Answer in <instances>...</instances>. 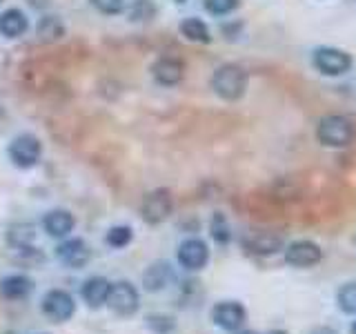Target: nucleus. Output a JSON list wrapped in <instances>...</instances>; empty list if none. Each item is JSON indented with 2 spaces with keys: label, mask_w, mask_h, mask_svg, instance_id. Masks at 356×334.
Segmentation results:
<instances>
[{
  "label": "nucleus",
  "mask_w": 356,
  "mask_h": 334,
  "mask_svg": "<svg viewBox=\"0 0 356 334\" xmlns=\"http://www.w3.org/2000/svg\"><path fill=\"white\" fill-rule=\"evenodd\" d=\"M74 225H76V218L67 209H51L49 214L42 218L44 232L54 239H67L74 232Z\"/></svg>",
  "instance_id": "nucleus-13"
},
{
  "label": "nucleus",
  "mask_w": 356,
  "mask_h": 334,
  "mask_svg": "<svg viewBox=\"0 0 356 334\" xmlns=\"http://www.w3.org/2000/svg\"><path fill=\"white\" fill-rule=\"evenodd\" d=\"M109 287L111 283L103 276H94L83 285V299L89 308H100L107 305V296H109Z\"/></svg>",
  "instance_id": "nucleus-16"
},
{
  "label": "nucleus",
  "mask_w": 356,
  "mask_h": 334,
  "mask_svg": "<svg viewBox=\"0 0 356 334\" xmlns=\"http://www.w3.org/2000/svg\"><path fill=\"white\" fill-rule=\"evenodd\" d=\"M65 33V27L58 16H42L38 22V36L42 40H56Z\"/></svg>",
  "instance_id": "nucleus-21"
},
{
  "label": "nucleus",
  "mask_w": 356,
  "mask_h": 334,
  "mask_svg": "<svg viewBox=\"0 0 356 334\" xmlns=\"http://www.w3.org/2000/svg\"><path fill=\"white\" fill-rule=\"evenodd\" d=\"M42 312L54 323H63L74 317L76 303H74L72 294L63 292V289H51V292H47L42 299Z\"/></svg>",
  "instance_id": "nucleus-8"
},
{
  "label": "nucleus",
  "mask_w": 356,
  "mask_h": 334,
  "mask_svg": "<svg viewBox=\"0 0 356 334\" xmlns=\"http://www.w3.org/2000/svg\"><path fill=\"white\" fill-rule=\"evenodd\" d=\"M312 334H337V332H334L332 328H316Z\"/></svg>",
  "instance_id": "nucleus-27"
},
{
  "label": "nucleus",
  "mask_w": 356,
  "mask_h": 334,
  "mask_svg": "<svg viewBox=\"0 0 356 334\" xmlns=\"http://www.w3.org/2000/svg\"><path fill=\"white\" fill-rule=\"evenodd\" d=\"M33 239H36V228H33L31 223H16V225H11L7 232V243L16 250L29 248Z\"/></svg>",
  "instance_id": "nucleus-19"
},
{
  "label": "nucleus",
  "mask_w": 356,
  "mask_h": 334,
  "mask_svg": "<svg viewBox=\"0 0 356 334\" xmlns=\"http://www.w3.org/2000/svg\"><path fill=\"white\" fill-rule=\"evenodd\" d=\"M211 89L222 100H238L248 89V74L238 65H220L211 76Z\"/></svg>",
  "instance_id": "nucleus-1"
},
{
  "label": "nucleus",
  "mask_w": 356,
  "mask_h": 334,
  "mask_svg": "<svg viewBox=\"0 0 356 334\" xmlns=\"http://www.w3.org/2000/svg\"><path fill=\"white\" fill-rule=\"evenodd\" d=\"M245 317H248V312H245V308L238 301H220V303H216L214 310H211V321L225 332L241 330Z\"/></svg>",
  "instance_id": "nucleus-7"
},
{
  "label": "nucleus",
  "mask_w": 356,
  "mask_h": 334,
  "mask_svg": "<svg viewBox=\"0 0 356 334\" xmlns=\"http://www.w3.org/2000/svg\"><path fill=\"white\" fill-rule=\"evenodd\" d=\"M209 230H211V237H214V241H216V243H220V245L229 243L232 232H229V225H227V218L222 216L220 212H216V214L211 216Z\"/></svg>",
  "instance_id": "nucleus-23"
},
{
  "label": "nucleus",
  "mask_w": 356,
  "mask_h": 334,
  "mask_svg": "<svg viewBox=\"0 0 356 334\" xmlns=\"http://www.w3.org/2000/svg\"><path fill=\"white\" fill-rule=\"evenodd\" d=\"M0 3H3V0H0Z\"/></svg>",
  "instance_id": "nucleus-31"
},
{
  "label": "nucleus",
  "mask_w": 356,
  "mask_h": 334,
  "mask_svg": "<svg viewBox=\"0 0 356 334\" xmlns=\"http://www.w3.org/2000/svg\"><path fill=\"white\" fill-rule=\"evenodd\" d=\"M27 29H29V22H27L25 11L7 9L0 14V33H3L5 38H20V36H25Z\"/></svg>",
  "instance_id": "nucleus-14"
},
{
  "label": "nucleus",
  "mask_w": 356,
  "mask_h": 334,
  "mask_svg": "<svg viewBox=\"0 0 356 334\" xmlns=\"http://www.w3.org/2000/svg\"><path fill=\"white\" fill-rule=\"evenodd\" d=\"M337 301H339V308L345 312V315L356 317V281L354 283H345L339 289Z\"/></svg>",
  "instance_id": "nucleus-22"
},
{
  "label": "nucleus",
  "mask_w": 356,
  "mask_h": 334,
  "mask_svg": "<svg viewBox=\"0 0 356 334\" xmlns=\"http://www.w3.org/2000/svg\"><path fill=\"white\" fill-rule=\"evenodd\" d=\"M270 334H287V332H281V330H274V332H270Z\"/></svg>",
  "instance_id": "nucleus-28"
},
{
  "label": "nucleus",
  "mask_w": 356,
  "mask_h": 334,
  "mask_svg": "<svg viewBox=\"0 0 356 334\" xmlns=\"http://www.w3.org/2000/svg\"><path fill=\"white\" fill-rule=\"evenodd\" d=\"M172 281V267L167 263H154L147 267V272L143 274V285L154 292V289H163Z\"/></svg>",
  "instance_id": "nucleus-18"
},
{
  "label": "nucleus",
  "mask_w": 356,
  "mask_h": 334,
  "mask_svg": "<svg viewBox=\"0 0 356 334\" xmlns=\"http://www.w3.org/2000/svg\"><path fill=\"white\" fill-rule=\"evenodd\" d=\"M316 138L325 148H348L354 141V127L345 116H325L316 125Z\"/></svg>",
  "instance_id": "nucleus-2"
},
{
  "label": "nucleus",
  "mask_w": 356,
  "mask_h": 334,
  "mask_svg": "<svg viewBox=\"0 0 356 334\" xmlns=\"http://www.w3.org/2000/svg\"><path fill=\"white\" fill-rule=\"evenodd\" d=\"M181 33L192 42H209L211 40L209 29L200 18H185L181 22Z\"/></svg>",
  "instance_id": "nucleus-20"
},
{
  "label": "nucleus",
  "mask_w": 356,
  "mask_h": 334,
  "mask_svg": "<svg viewBox=\"0 0 356 334\" xmlns=\"http://www.w3.org/2000/svg\"><path fill=\"white\" fill-rule=\"evenodd\" d=\"M89 3L105 16H118L125 9V0H89Z\"/></svg>",
  "instance_id": "nucleus-26"
},
{
  "label": "nucleus",
  "mask_w": 356,
  "mask_h": 334,
  "mask_svg": "<svg viewBox=\"0 0 356 334\" xmlns=\"http://www.w3.org/2000/svg\"><path fill=\"white\" fill-rule=\"evenodd\" d=\"M129 243H131V228L129 225H116L107 232V245H111V248L120 250Z\"/></svg>",
  "instance_id": "nucleus-24"
},
{
  "label": "nucleus",
  "mask_w": 356,
  "mask_h": 334,
  "mask_svg": "<svg viewBox=\"0 0 356 334\" xmlns=\"http://www.w3.org/2000/svg\"><path fill=\"white\" fill-rule=\"evenodd\" d=\"M152 76L154 81L163 87H174L183 81L185 76V65L183 61L174 58V56H163L152 65Z\"/></svg>",
  "instance_id": "nucleus-12"
},
{
  "label": "nucleus",
  "mask_w": 356,
  "mask_h": 334,
  "mask_svg": "<svg viewBox=\"0 0 356 334\" xmlns=\"http://www.w3.org/2000/svg\"><path fill=\"white\" fill-rule=\"evenodd\" d=\"M31 289H33V283H31V278L25 274L5 276L3 283H0V294H3V299H7V301L25 299L27 294H31Z\"/></svg>",
  "instance_id": "nucleus-15"
},
{
  "label": "nucleus",
  "mask_w": 356,
  "mask_h": 334,
  "mask_svg": "<svg viewBox=\"0 0 356 334\" xmlns=\"http://www.w3.org/2000/svg\"><path fill=\"white\" fill-rule=\"evenodd\" d=\"M178 3H185V0H178Z\"/></svg>",
  "instance_id": "nucleus-30"
},
{
  "label": "nucleus",
  "mask_w": 356,
  "mask_h": 334,
  "mask_svg": "<svg viewBox=\"0 0 356 334\" xmlns=\"http://www.w3.org/2000/svg\"><path fill=\"white\" fill-rule=\"evenodd\" d=\"M323 259V252L312 241H294L285 250V263L294 267H312Z\"/></svg>",
  "instance_id": "nucleus-11"
},
{
  "label": "nucleus",
  "mask_w": 356,
  "mask_h": 334,
  "mask_svg": "<svg viewBox=\"0 0 356 334\" xmlns=\"http://www.w3.org/2000/svg\"><path fill=\"white\" fill-rule=\"evenodd\" d=\"M9 159L20 170H29V167H36L40 156H42V145L40 141L33 136V134H20L9 145Z\"/></svg>",
  "instance_id": "nucleus-3"
},
{
  "label": "nucleus",
  "mask_w": 356,
  "mask_h": 334,
  "mask_svg": "<svg viewBox=\"0 0 356 334\" xmlns=\"http://www.w3.org/2000/svg\"><path fill=\"white\" fill-rule=\"evenodd\" d=\"M56 256H58V261L65 263L67 267L78 270V267L89 263V259H92V250H89V245L83 239H67L56 248Z\"/></svg>",
  "instance_id": "nucleus-10"
},
{
  "label": "nucleus",
  "mask_w": 356,
  "mask_h": 334,
  "mask_svg": "<svg viewBox=\"0 0 356 334\" xmlns=\"http://www.w3.org/2000/svg\"><path fill=\"white\" fill-rule=\"evenodd\" d=\"M245 245L250 248V252L254 254H274L283 248V241L281 237H276L272 232H254L245 239Z\"/></svg>",
  "instance_id": "nucleus-17"
},
{
  "label": "nucleus",
  "mask_w": 356,
  "mask_h": 334,
  "mask_svg": "<svg viewBox=\"0 0 356 334\" xmlns=\"http://www.w3.org/2000/svg\"><path fill=\"white\" fill-rule=\"evenodd\" d=\"M107 305L111 312H116L120 317H131L134 312L138 310V292L136 287L127 281L114 283L109 287V296H107Z\"/></svg>",
  "instance_id": "nucleus-6"
},
{
  "label": "nucleus",
  "mask_w": 356,
  "mask_h": 334,
  "mask_svg": "<svg viewBox=\"0 0 356 334\" xmlns=\"http://www.w3.org/2000/svg\"><path fill=\"white\" fill-rule=\"evenodd\" d=\"M312 61H314L316 70L325 76H343V74H348L352 67L350 54L337 47H318Z\"/></svg>",
  "instance_id": "nucleus-5"
},
{
  "label": "nucleus",
  "mask_w": 356,
  "mask_h": 334,
  "mask_svg": "<svg viewBox=\"0 0 356 334\" xmlns=\"http://www.w3.org/2000/svg\"><path fill=\"white\" fill-rule=\"evenodd\" d=\"M172 209H174L172 194L167 192V189H154V192H149L143 198L140 214H143L145 223H149V225H159V223L170 218Z\"/></svg>",
  "instance_id": "nucleus-4"
},
{
  "label": "nucleus",
  "mask_w": 356,
  "mask_h": 334,
  "mask_svg": "<svg viewBox=\"0 0 356 334\" xmlns=\"http://www.w3.org/2000/svg\"><path fill=\"white\" fill-rule=\"evenodd\" d=\"M209 261V250L203 239H185L178 248V263L185 270H203Z\"/></svg>",
  "instance_id": "nucleus-9"
},
{
  "label": "nucleus",
  "mask_w": 356,
  "mask_h": 334,
  "mask_svg": "<svg viewBox=\"0 0 356 334\" xmlns=\"http://www.w3.org/2000/svg\"><path fill=\"white\" fill-rule=\"evenodd\" d=\"M238 7V0H205V9L214 16H225Z\"/></svg>",
  "instance_id": "nucleus-25"
},
{
  "label": "nucleus",
  "mask_w": 356,
  "mask_h": 334,
  "mask_svg": "<svg viewBox=\"0 0 356 334\" xmlns=\"http://www.w3.org/2000/svg\"><path fill=\"white\" fill-rule=\"evenodd\" d=\"M350 334H356V323H354V326H352V330H350Z\"/></svg>",
  "instance_id": "nucleus-29"
}]
</instances>
